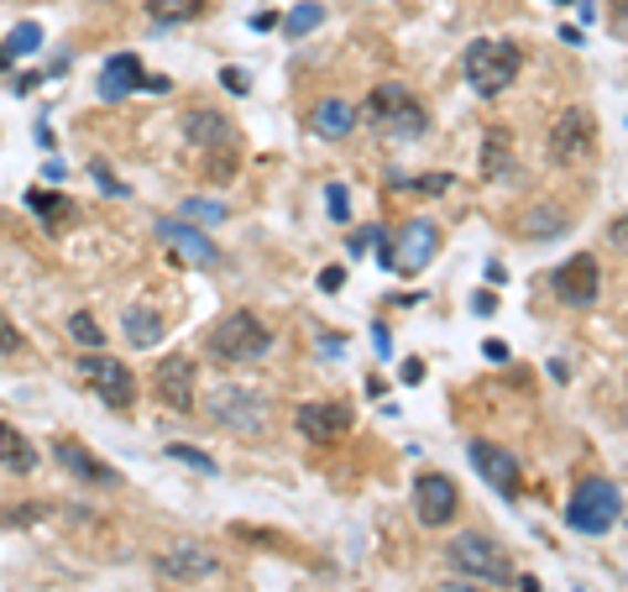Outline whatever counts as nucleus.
I'll return each mask as SVG.
<instances>
[{
  "label": "nucleus",
  "mask_w": 628,
  "mask_h": 592,
  "mask_svg": "<svg viewBox=\"0 0 628 592\" xmlns=\"http://www.w3.org/2000/svg\"><path fill=\"white\" fill-rule=\"evenodd\" d=\"M404 383H425V362H419V356L404 362Z\"/></svg>",
  "instance_id": "41"
},
{
  "label": "nucleus",
  "mask_w": 628,
  "mask_h": 592,
  "mask_svg": "<svg viewBox=\"0 0 628 592\" xmlns=\"http://www.w3.org/2000/svg\"><path fill=\"white\" fill-rule=\"evenodd\" d=\"M320 21H325V6H320V0H304V6H294V11L283 17V32L299 42V38H310Z\"/></svg>",
  "instance_id": "27"
},
{
  "label": "nucleus",
  "mask_w": 628,
  "mask_h": 592,
  "mask_svg": "<svg viewBox=\"0 0 628 592\" xmlns=\"http://www.w3.org/2000/svg\"><path fill=\"white\" fill-rule=\"evenodd\" d=\"M69 336H74L84 352H105V331H100V320L90 315V310H74V315H69Z\"/></svg>",
  "instance_id": "29"
},
{
  "label": "nucleus",
  "mask_w": 628,
  "mask_h": 592,
  "mask_svg": "<svg viewBox=\"0 0 628 592\" xmlns=\"http://www.w3.org/2000/svg\"><path fill=\"white\" fill-rule=\"evenodd\" d=\"M435 592H482V588H467V582H440Z\"/></svg>",
  "instance_id": "46"
},
{
  "label": "nucleus",
  "mask_w": 628,
  "mask_h": 592,
  "mask_svg": "<svg viewBox=\"0 0 628 592\" xmlns=\"http://www.w3.org/2000/svg\"><path fill=\"white\" fill-rule=\"evenodd\" d=\"M268 352H273V331L252 310H231L210 331V356H220V362H262Z\"/></svg>",
  "instance_id": "5"
},
{
  "label": "nucleus",
  "mask_w": 628,
  "mask_h": 592,
  "mask_svg": "<svg viewBox=\"0 0 628 592\" xmlns=\"http://www.w3.org/2000/svg\"><path fill=\"white\" fill-rule=\"evenodd\" d=\"M0 467H6V472H32V467H38V446H32L17 425H6V419H0Z\"/></svg>",
  "instance_id": "23"
},
{
  "label": "nucleus",
  "mask_w": 628,
  "mask_h": 592,
  "mask_svg": "<svg viewBox=\"0 0 628 592\" xmlns=\"http://www.w3.org/2000/svg\"><path fill=\"white\" fill-rule=\"evenodd\" d=\"M220 84L231 90V95H247L252 84H247V69H220Z\"/></svg>",
  "instance_id": "37"
},
{
  "label": "nucleus",
  "mask_w": 628,
  "mask_h": 592,
  "mask_svg": "<svg viewBox=\"0 0 628 592\" xmlns=\"http://www.w3.org/2000/svg\"><path fill=\"white\" fill-rule=\"evenodd\" d=\"M205 6H210V0H147V17H153L157 27H178V21L205 17Z\"/></svg>",
  "instance_id": "25"
},
{
  "label": "nucleus",
  "mask_w": 628,
  "mask_h": 592,
  "mask_svg": "<svg viewBox=\"0 0 628 592\" xmlns=\"http://www.w3.org/2000/svg\"><path fill=\"white\" fill-rule=\"evenodd\" d=\"M519 592H545V588H540L534 577H519Z\"/></svg>",
  "instance_id": "47"
},
{
  "label": "nucleus",
  "mask_w": 628,
  "mask_h": 592,
  "mask_svg": "<svg viewBox=\"0 0 628 592\" xmlns=\"http://www.w3.org/2000/svg\"><path fill=\"white\" fill-rule=\"evenodd\" d=\"M440 252V226L435 220H409V226H398V237L383 241V268L388 273H425Z\"/></svg>",
  "instance_id": "7"
},
{
  "label": "nucleus",
  "mask_w": 628,
  "mask_h": 592,
  "mask_svg": "<svg viewBox=\"0 0 628 592\" xmlns=\"http://www.w3.org/2000/svg\"><path fill=\"white\" fill-rule=\"evenodd\" d=\"M153 231H157V241H168V247H174L184 262H195V268H216V262H220V247L205 237L199 226H189V220H168V216H163Z\"/></svg>",
  "instance_id": "17"
},
{
  "label": "nucleus",
  "mask_w": 628,
  "mask_h": 592,
  "mask_svg": "<svg viewBox=\"0 0 628 592\" xmlns=\"http://www.w3.org/2000/svg\"><path fill=\"white\" fill-rule=\"evenodd\" d=\"M492 310H498V299H492V294H477V299H471V315H492Z\"/></svg>",
  "instance_id": "43"
},
{
  "label": "nucleus",
  "mask_w": 628,
  "mask_h": 592,
  "mask_svg": "<svg viewBox=\"0 0 628 592\" xmlns=\"http://www.w3.org/2000/svg\"><path fill=\"white\" fill-rule=\"evenodd\" d=\"M38 48H42V27L38 21H21V27H11V38H6L0 53H6V59H32Z\"/></svg>",
  "instance_id": "28"
},
{
  "label": "nucleus",
  "mask_w": 628,
  "mask_h": 592,
  "mask_svg": "<svg viewBox=\"0 0 628 592\" xmlns=\"http://www.w3.org/2000/svg\"><path fill=\"white\" fill-rule=\"evenodd\" d=\"M195 356L189 352H168L163 362L153 367V394L168 404V409H178V415H189L195 409Z\"/></svg>",
  "instance_id": "13"
},
{
  "label": "nucleus",
  "mask_w": 628,
  "mask_h": 592,
  "mask_svg": "<svg viewBox=\"0 0 628 592\" xmlns=\"http://www.w3.org/2000/svg\"><path fill=\"white\" fill-rule=\"evenodd\" d=\"M6 69H11V59H6V53H0V74H6Z\"/></svg>",
  "instance_id": "48"
},
{
  "label": "nucleus",
  "mask_w": 628,
  "mask_h": 592,
  "mask_svg": "<svg viewBox=\"0 0 628 592\" xmlns=\"http://www.w3.org/2000/svg\"><path fill=\"white\" fill-rule=\"evenodd\" d=\"M461 509V494H456V482L446 472H419L414 477V513H419V525L425 530H446Z\"/></svg>",
  "instance_id": "12"
},
{
  "label": "nucleus",
  "mask_w": 628,
  "mask_h": 592,
  "mask_svg": "<svg viewBox=\"0 0 628 592\" xmlns=\"http://www.w3.org/2000/svg\"><path fill=\"white\" fill-rule=\"evenodd\" d=\"M252 27H257V32H268V27H278V17H273V11H257Z\"/></svg>",
  "instance_id": "45"
},
{
  "label": "nucleus",
  "mask_w": 628,
  "mask_h": 592,
  "mask_svg": "<svg viewBox=\"0 0 628 592\" xmlns=\"http://www.w3.org/2000/svg\"><path fill=\"white\" fill-rule=\"evenodd\" d=\"M168 456H174V461H184V467H195V472H205V477L220 472V461H210L199 446H184V440H174V446H168Z\"/></svg>",
  "instance_id": "32"
},
{
  "label": "nucleus",
  "mask_w": 628,
  "mask_h": 592,
  "mask_svg": "<svg viewBox=\"0 0 628 592\" xmlns=\"http://www.w3.org/2000/svg\"><path fill=\"white\" fill-rule=\"evenodd\" d=\"M325 205H331V220H352V189L346 184H325Z\"/></svg>",
  "instance_id": "33"
},
{
  "label": "nucleus",
  "mask_w": 628,
  "mask_h": 592,
  "mask_svg": "<svg viewBox=\"0 0 628 592\" xmlns=\"http://www.w3.org/2000/svg\"><path fill=\"white\" fill-rule=\"evenodd\" d=\"M624 519V488L613 477H582L566 498V525L576 534H608Z\"/></svg>",
  "instance_id": "2"
},
{
  "label": "nucleus",
  "mask_w": 628,
  "mask_h": 592,
  "mask_svg": "<svg viewBox=\"0 0 628 592\" xmlns=\"http://www.w3.org/2000/svg\"><path fill=\"white\" fill-rule=\"evenodd\" d=\"M461 69H467V84L477 90L482 100L503 95L513 80H519V69H524V53H519V42L509 38H477L467 48V59H461Z\"/></svg>",
  "instance_id": "3"
},
{
  "label": "nucleus",
  "mask_w": 628,
  "mask_h": 592,
  "mask_svg": "<svg viewBox=\"0 0 628 592\" xmlns=\"http://www.w3.org/2000/svg\"><path fill=\"white\" fill-rule=\"evenodd\" d=\"M121 331H126V341H132V346H157L168 325H163V315H157V310H147V304H126Z\"/></svg>",
  "instance_id": "24"
},
{
  "label": "nucleus",
  "mask_w": 628,
  "mask_h": 592,
  "mask_svg": "<svg viewBox=\"0 0 628 592\" xmlns=\"http://www.w3.org/2000/svg\"><path fill=\"white\" fill-rule=\"evenodd\" d=\"M356 121H362V116H356V105H352V100H320V105L310 111V126H314V132H320L325 142L352 137V132H356Z\"/></svg>",
  "instance_id": "20"
},
{
  "label": "nucleus",
  "mask_w": 628,
  "mask_h": 592,
  "mask_svg": "<svg viewBox=\"0 0 628 592\" xmlns=\"http://www.w3.org/2000/svg\"><path fill=\"white\" fill-rule=\"evenodd\" d=\"M27 205L38 210V220L48 226V231H59V220H69V210H74L63 195H48V189H32V195H27Z\"/></svg>",
  "instance_id": "26"
},
{
  "label": "nucleus",
  "mask_w": 628,
  "mask_h": 592,
  "mask_svg": "<svg viewBox=\"0 0 628 592\" xmlns=\"http://www.w3.org/2000/svg\"><path fill=\"white\" fill-rule=\"evenodd\" d=\"M446 561H451L461 577H477V582H488V588L513 582V561L492 534H456L451 546H446Z\"/></svg>",
  "instance_id": "6"
},
{
  "label": "nucleus",
  "mask_w": 628,
  "mask_h": 592,
  "mask_svg": "<svg viewBox=\"0 0 628 592\" xmlns=\"http://www.w3.org/2000/svg\"><path fill=\"white\" fill-rule=\"evenodd\" d=\"M157 572L168 577V582H189V588H195V582L220 572V555L205 551L199 540H178V546H168V551L157 555Z\"/></svg>",
  "instance_id": "15"
},
{
  "label": "nucleus",
  "mask_w": 628,
  "mask_h": 592,
  "mask_svg": "<svg viewBox=\"0 0 628 592\" xmlns=\"http://www.w3.org/2000/svg\"><path fill=\"white\" fill-rule=\"evenodd\" d=\"M53 461H59L69 477H78L84 488H116V482H121L116 467H105L90 446H78L74 435H59V440H53Z\"/></svg>",
  "instance_id": "16"
},
{
  "label": "nucleus",
  "mask_w": 628,
  "mask_h": 592,
  "mask_svg": "<svg viewBox=\"0 0 628 592\" xmlns=\"http://www.w3.org/2000/svg\"><path fill=\"white\" fill-rule=\"evenodd\" d=\"M566 205H555V199H545V205H534V210H524V220H519V237L524 241H555L566 237Z\"/></svg>",
  "instance_id": "21"
},
{
  "label": "nucleus",
  "mask_w": 628,
  "mask_h": 592,
  "mask_svg": "<svg viewBox=\"0 0 628 592\" xmlns=\"http://www.w3.org/2000/svg\"><path fill=\"white\" fill-rule=\"evenodd\" d=\"M142 90H153V95H168V90H174V80H168V74H147V80H142Z\"/></svg>",
  "instance_id": "39"
},
{
  "label": "nucleus",
  "mask_w": 628,
  "mask_h": 592,
  "mask_svg": "<svg viewBox=\"0 0 628 592\" xmlns=\"http://www.w3.org/2000/svg\"><path fill=\"white\" fill-rule=\"evenodd\" d=\"M78 377L95 388L111 409H132L137 404V373L121 362V356H111V352H84L78 356Z\"/></svg>",
  "instance_id": "8"
},
{
  "label": "nucleus",
  "mask_w": 628,
  "mask_h": 592,
  "mask_svg": "<svg viewBox=\"0 0 628 592\" xmlns=\"http://www.w3.org/2000/svg\"><path fill=\"white\" fill-rule=\"evenodd\" d=\"M373 346H377V356H388V352H393V341H388V325H373Z\"/></svg>",
  "instance_id": "42"
},
{
  "label": "nucleus",
  "mask_w": 628,
  "mask_h": 592,
  "mask_svg": "<svg viewBox=\"0 0 628 592\" xmlns=\"http://www.w3.org/2000/svg\"><path fill=\"white\" fill-rule=\"evenodd\" d=\"M471 467H477V477L488 482L492 494L503 498H519V488H524V461L509 451V446H498V440H471Z\"/></svg>",
  "instance_id": "11"
},
{
  "label": "nucleus",
  "mask_w": 628,
  "mask_h": 592,
  "mask_svg": "<svg viewBox=\"0 0 628 592\" xmlns=\"http://www.w3.org/2000/svg\"><path fill=\"white\" fill-rule=\"evenodd\" d=\"M482 178H509L519 163H513V132L509 126H488L482 132V158H477Z\"/></svg>",
  "instance_id": "22"
},
{
  "label": "nucleus",
  "mask_w": 628,
  "mask_h": 592,
  "mask_svg": "<svg viewBox=\"0 0 628 592\" xmlns=\"http://www.w3.org/2000/svg\"><path fill=\"white\" fill-rule=\"evenodd\" d=\"M550 289H555V299L571 304V310H592V304L603 299V262H597V252L566 257V262L550 273Z\"/></svg>",
  "instance_id": "9"
},
{
  "label": "nucleus",
  "mask_w": 628,
  "mask_h": 592,
  "mask_svg": "<svg viewBox=\"0 0 628 592\" xmlns=\"http://www.w3.org/2000/svg\"><path fill=\"white\" fill-rule=\"evenodd\" d=\"M388 184L398 189V195H446V189H451V178H446V174H425V178H404V174H393Z\"/></svg>",
  "instance_id": "31"
},
{
  "label": "nucleus",
  "mask_w": 628,
  "mask_h": 592,
  "mask_svg": "<svg viewBox=\"0 0 628 592\" xmlns=\"http://www.w3.org/2000/svg\"><path fill=\"white\" fill-rule=\"evenodd\" d=\"M299 430L310 435L314 446H325V440H341V435H352L356 425V409L352 404H299Z\"/></svg>",
  "instance_id": "18"
},
{
  "label": "nucleus",
  "mask_w": 628,
  "mask_h": 592,
  "mask_svg": "<svg viewBox=\"0 0 628 592\" xmlns=\"http://www.w3.org/2000/svg\"><path fill=\"white\" fill-rule=\"evenodd\" d=\"M356 116L367 121L377 137H393V142H414V137L430 132V111L414 100L409 84H377Z\"/></svg>",
  "instance_id": "1"
},
{
  "label": "nucleus",
  "mask_w": 628,
  "mask_h": 592,
  "mask_svg": "<svg viewBox=\"0 0 628 592\" xmlns=\"http://www.w3.org/2000/svg\"><path fill=\"white\" fill-rule=\"evenodd\" d=\"M178 220H189V226H220V220H226V205H220V199H184V205H178Z\"/></svg>",
  "instance_id": "30"
},
{
  "label": "nucleus",
  "mask_w": 628,
  "mask_h": 592,
  "mask_svg": "<svg viewBox=\"0 0 628 592\" xmlns=\"http://www.w3.org/2000/svg\"><path fill=\"white\" fill-rule=\"evenodd\" d=\"M38 84H42V74H17V80H11V90H17V95H32Z\"/></svg>",
  "instance_id": "40"
},
{
  "label": "nucleus",
  "mask_w": 628,
  "mask_h": 592,
  "mask_svg": "<svg viewBox=\"0 0 628 592\" xmlns=\"http://www.w3.org/2000/svg\"><path fill=\"white\" fill-rule=\"evenodd\" d=\"M90 178H95V184H100V189H105V195H126V184H121V178L111 174L105 163H90Z\"/></svg>",
  "instance_id": "36"
},
{
  "label": "nucleus",
  "mask_w": 628,
  "mask_h": 592,
  "mask_svg": "<svg viewBox=\"0 0 628 592\" xmlns=\"http://www.w3.org/2000/svg\"><path fill=\"white\" fill-rule=\"evenodd\" d=\"M184 137H189V147L205 153V158H231L236 153V126L220 116V111H210V105H199V111L184 116Z\"/></svg>",
  "instance_id": "14"
},
{
  "label": "nucleus",
  "mask_w": 628,
  "mask_h": 592,
  "mask_svg": "<svg viewBox=\"0 0 628 592\" xmlns=\"http://www.w3.org/2000/svg\"><path fill=\"white\" fill-rule=\"evenodd\" d=\"M482 352H488L492 362H509V346H503V341H488V346H482Z\"/></svg>",
  "instance_id": "44"
},
{
  "label": "nucleus",
  "mask_w": 628,
  "mask_h": 592,
  "mask_svg": "<svg viewBox=\"0 0 628 592\" xmlns=\"http://www.w3.org/2000/svg\"><path fill=\"white\" fill-rule=\"evenodd\" d=\"M205 415H210V425H220V430H231V435H262L268 419H273V404H268V394H257V388L226 383V388H216V394L205 398Z\"/></svg>",
  "instance_id": "4"
},
{
  "label": "nucleus",
  "mask_w": 628,
  "mask_h": 592,
  "mask_svg": "<svg viewBox=\"0 0 628 592\" xmlns=\"http://www.w3.org/2000/svg\"><path fill=\"white\" fill-rule=\"evenodd\" d=\"M383 241H388V231H383V226H362V231H352L346 252H367V247H383Z\"/></svg>",
  "instance_id": "34"
},
{
  "label": "nucleus",
  "mask_w": 628,
  "mask_h": 592,
  "mask_svg": "<svg viewBox=\"0 0 628 592\" xmlns=\"http://www.w3.org/2000/svg\"><path fill=\"white\" fill-rule=\"evenodd\" d=\"M21 346H27V341H21V331H17V325H11V315L0 310V356H17Z\"/></svg>",
  "instance_id": "35"
},
{
  "label": "nucleus",
  "mask_w": 628,
  "mask_h": 592,
  "mask_svg": "<svg viewBox=\"0 0 628 592\" xmlns=\"http://www.w3.org/2000/svg\"><path fill=\"white\" fill-rule=\"evenodd\" d=\"M592 147H597V121H592V111L571 105L566 116L550 126V142H545L550 163H555V168H571V163L592 158Z\"/></svg>",
  "instance_id": "10"
},
{
  "label": "nucleus",
  "mask_w": 628,
  "mask_h": 592,
  "mask_svg": "<svg viewBox=\"0 0 628 592\" xmlns=\"http://www.w3.org/2000/svg\"><path fill=\"white\" fill-rule=\"evenodd\" d=\"M142 80H147V69H142L137 53H111V59L100 63V100H126V95H137Z\"/></svg>",
  "instance_id": "19"
},
{
  "label": "nucleus",
  "mask_w": 628,
  "mask_h": 592,
  "mask_svg": "<svg viewBox=\"0 0 628 592\" xmlns=\"http://www.w3.org/2000/svg\"><path fill=\"white\" fill-rule=\"evenodd\" d=\"M341 283H346V268H325V273H320V289H325V294H335Z\"/></svg>",
  "instance_id": "38"
}]
</instances>
